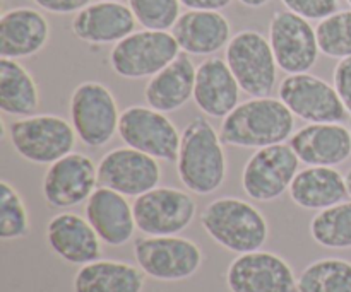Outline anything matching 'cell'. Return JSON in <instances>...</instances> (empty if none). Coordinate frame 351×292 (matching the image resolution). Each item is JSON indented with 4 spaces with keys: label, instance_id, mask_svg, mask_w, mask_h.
<instances>
[{
    "label": "cell",
    "instance_id": "cell-38",
    "mask_svg": "<svg viewBox=\"0 0 351 292\" xmlns=\"http://www.w3.org/2000/svg\"><path fill=\"white\" fill-rule=\"evenodd\" d=\"M345 180H346V188H348V195H350V198H351V168H350L348 173L345 174Z\"/></svg>",
    "mask_w": 351,
    "mask_h": 292
},
{
    "label": "cell",
    "instance_id": "cell-39",
    "mask_svg": "<svg viewBox=\"0 0 351 292\" xmlns=\"http://www.w3.org/2000/svg\"><path fill=\"white\" fill-rule=\"evenodd\" d=\"M113 2H122V0H113Z\"/></svg>",
    "mask_w": 351,
    "mask_h": 292
},
{
    "label": "cell",
    "instance_id": "cell-11",
    "mask_svg": "<svg viewBox=\"0 0 351 292\" xmlns=\"http://www.w3.org/2000/svg\"><path fill=\"white\" fill-rule=\"evenodd\" d=\"M278 68L290 74H304L317 64L321 48L312 23L288 9L276 10L267 33Z\"/></svg>",
    "mask_w": 351,
    "mask_h": 292
},
{
    "label": "cell",
    "instance_id": "cell-5",
    "mask_svg": "<svg viewBox=\"0 0 351 292\" xmlns=\"http://www.w3.org/2000/svg\"><path fill=\"white\" fill-rule=\"evenodd\" d=\"M120 115L115 96L101 82H81L72 91L69 116L75 135L86 147L99 149L112 142L119 133Z\"/></svg>",
    "mask_w": 351,
    "mask_h": 292
},
{
    "label": "cell",
    "instance_id": "cell-13",
    "mask_svg": "<svg viewBox=\"0 0 351 292\" xmlns=\"http://www.w3.org/2000/svg\"><path fill=\"white\" fill-rule=\"evenodd\" d=\"M137 229L146 236H175L185 231L197 214V204L189 191L156 187L134 200Z\"/></svg>",
    "mask_w": 351,
    "mask_h": 292
},
{
    "label": "cell",
    "instance_id": "cell-22",
    "mask_svg": "<svg viewBox=\"0 0 351 292\" xmlns=\"http://www.w3.org/2000/svg\"><path fill=\"white\" fill-rule=\"evenodd\" d=\"M84 214L105 245L112 248L127 245L134 238L137 224L134 207L125 195L98 187L84 205Z\"/></svg>",
    "mask_w": 351,
    "mask_h": 292
},
{
    "label": "cell",
    "instance_id": "cell-24",
    "mask_svg": "<svg viewBox=\"0 0 351 292\" xmlns=\"http://www.w3.org/2000/svg\"><path fill=\"white\" fill-rule=\"evenodd\" d=\"M197 67L191 55L182 51L170 65L147 81L144 88L146 105L161 113H171L184 108L194 98Z\"/></svg>",
    "mask_w": 351,
    "mask_h": 292
},
{
    "label": "cell",
    "instance_id": "cell-2",
    "mask_svg": "<svg viewBox=\"0 0 351 292\" xmlns=\"http://www.w3.org/2000/svg\"><path fill=\"white\" fill-rule=\"evenodd\" d=\"M295 132V116L280 98H250L221 120L219 137L228 147L263 149L285 144Z\"/></svg>",
    "mask_w": 351,
    "mask_h": 292
},
{
    "label": "cell",
    "instance_id": "cell-36",
    "mask_svg": "<svg viewBox=\"0 0 351 292\" xmlns=\"http://www.w3.org/2000/svg\"><path fill=\"white\" fill-rule=\"evenodd\" d=\"M187 10H223L233 3V0H180Z\"/></svg>",
    "mask_w": 351,
    "mask_h": 292
},
{
    "label": "cell",
    "instance_id": "cell-34",
    "mask_svg": "<svg viewBox=\"0 0 351 292\" xmlns=\"http://www.w3.org/2000/svg\"><path fill=\"white\" fill-rule=\"evenodd\" d=\"M332 85L338 91L346 111L351 116V57L341 58L332 72Z\"/></svg>",
    "mask_w": 351,
    "mask_h": 292
},
{
    "label": "cell",
    "instance_id": "cell-20",
    "mask_svg": "<svg viewBox=\"0 0 351 292\" xmlns=\"http://www.w3.org/2000/svg\"><path fill=\"white\" fill-rule=\"evenodd\" d=\"M48 40L50 23L41 10L14 7L0 17V58H31L45 50Z\"/></svg>",
    "mask_w": 351,
    "mask_h": 292
},
{
    "label": "cell",
    "instance_id": "cell-29",
    "mask_svg": "<svg viewBox=\"0 0 351 292\" xmlns=\"http://www.w3.org/2000/svg\"><path fill=\"white\" fill-rule=\"evenodd\" d=\"M298 292H351V262L321 258L308 263L297 279Z\"/></svg>",
    "mask_w": 351,
    "mask_h": 292
},
{
    "label": "cell",
    "instance_id": "cell-25",
    "mask_svg": "<svg viewBox=\"0 0 351 292\" xmlns=\"http://www.w3.org/2000/svg\"><path fill=\"white\" fill-rule=\"evenodd\" d=\"M288 194L297 207L315 212L341 204L350 197L345 176L331 166H307L298 171Z\"/></svg>",
    "mask_w": 351,
    "mask_h": 292
},
{
    "label": "cell",
    "instance_id": "cell-1",
    "mask_svg": "<svg viewBox=\"0 0 351 292\" xmlns=\"http://www.w3.org/2000/svg\"><path fill=\"white\" fill-rule=\"evenodd\" d=\"M228 173L225 144L208 116H195L182 130L177 174L187 191L211 195L223 187Z\"/></svg>",
    "mask_w": 351,
    "mask_h": 292
},
{
    "label": "cell",
    "instance_id": "cell-32",
    "mask_svg": "<svg viewBox=\"0 0 351 292\" xmlns=\"http://www.w3.org/2000/svg\"><path fill=\"white\" fill-rule=\"evenodd\" d=\"M144 29L171 31L180 17V0H127Z\"/></svg>",
    "mask_w": 351,
    "mask_h": 292
},
{
    "label": "cell",
    "instance_id": "cell-14",
    "mask_svg": "<svg viewBox=\"0 0 351 292\" xmlns=\"http://www.w3.org/2000/svg\"><path fill=\"white\" fill-rule=\"evenodd\" d=\"M98 188V166L89 156L71 152L51 163L41 181V194L51 209H71L88 202Z\"/></svg>",
    "mask_w": 351,
    "mask_h": 292
},
{
    "label": "cell",
    "instance_id": "cell-35",
    "mask_svg": "<svg viewBox=\"0 0 351 292\" xmlns=\"http://www.w3.org/2000/svg\"><path fill=\"white\" fill-rule=\"evenodd\" d=\"M33 2L45 12L67 16V14H77L93 0H33Z\"/></svg>",
    "mask_w": 351,
    "mask_h": 292
},
{
    "label": "cell",
    "instance_id": "cell-28",
    "mask_svg": "<svg viewBox=\"0 0 351 292\" xmlns=\"http://www.w3.org/2000/svg\"><path fill=\"white\" fill-rule=\"evenodd\" d=\"M311 236L322 248L351 250V200L319 211L311 221Z\"/></svg>",
    "mask_w": 351,
    "mask_h": 292
},
{
    "label": "cell",
    "instance_id": "cell-27",
    "mask_svg": "<svg viewBox=\"0 0 351 292\" xmlns=\"http://www.w3.org/2000/svg\"><path fill=\"white\" fill-rule=\"evenodd\" d=\"M41 96L31 72L12 58H0V109L12 118L36 115Z\"/></svg>",
    "mask_w": 351,
    "mask_h": 292
},
{
    "label": "cell",
    "instance_id": "cell-15",
    "mask_svg": "<svg viewBox=\"0 0 351 292\" xmlns=\"http://www.w3.org/2000/svg\"><path fill=\"white\" fill-rule=\"evenodd\" d=\"M160 161L129 146L110 150L98 163V187L125 197H141L160 187Z\"/></svg>",
    "mask_w": 351,
    "mask_h": 292
},
{
    "label": "cell",
    "instance_id": "cell-26",
    "mask_svg": "<svg viewBox=\"0 0 351 292\" xmlns=\"http://www.w3.org/2000/svg\"><path fill=\"white\" fill-rule=\"evenodd\" d=\"M146 274L130 263L96 260L75 272L74 292H143Z\"/></svg>",
    "mask_w": 351,
    "mask_h": 292
},
{
    "label": "cell",
    "instance_id": "cell-9",
    "mask_svg": "<svg viewBox=\"0 0 351 292\" xmlns=\"http://www.w3.org/2000/svg\"><path fill=\"white\" fill-rule=\"evenodd\" d=\"M278 98L295 118L307 123H345L350 118L335 85L311 72L287 75L278 85Z\"/></svg>",
    "mask_w": 351,
    "mask_h": 292
},
{
    "label": "cell",
    "instance_id": "cell-3",
    "mask_svg": "<svg viewBox=\"0 0 351 292\" xmlns=\"http://www.w3.org/2000/svg\"><path fill=\"white\" fill-rule=\"evenodd\" d=\"M201 226L213 241L237 255L257 252L269 238V224L263 212L237 197L213 200L202 211Z\"/></svg>",
    "mask_w": 351,
    "mask_h": 292
},
{
    "label": "cell",
    "instance_id": "cell-18",
    "mask_svg": "<svg viewBox=\"0 0 351 292\" xmlns=\"http://www.w3.org/2000/svg\"><path fill=\"white\" fill-rule=\"evenodd\" d=\"M300 163L338 166L351 156V130L345 123H307L288 140Z\"/></svg>",
    "mask_w": 351,
    "mask_h": 292
},
{
    "label": "cell",
    "instance_id": "cell-17",
    "mask_svg": "<svg viewBox=\"0 0 351 292\" xmlns=\"http://www.w3.org/2000/svg\"><path fill=\"white\" fill-rule=\"evenodd\" d=\"M136 27L137 19L129 3L113 0L91 2L71 21L72 34L88 44H117Z\"/></svg>",
    "mask_w": 351,
    "mask_h": 292
},
{
    "label": "cell",
    "instance_id": "cell-12",
    "mask_svg": "<svg viewBox=\"0 0 351 292\" xmlns=\"http://www.w3.org/2000/svg\"><path fill=\"white\" fill-rule=\"evenodd\" d=\"M300 159L290 144L256 149L242 171V188L256 202H273L283 197L298 174Z\"/></svg>",
    "mask_w": 351,
    "mask_h": 292
},
{
    "label": "cell",
    "instance_id": "cell-21",
    "mask_svg": "<svg viewBox=\"0 0 351 292\" xmlns=\"http://www.w3.org/2000/svg\"><path fill=\"white\" fill-rule=\"evenodd\" d=\"M47 243L51 252L71 265H86L101 258V239L82 215L60 212L47 224Z\"/></svg>",
    "mask_w": 351,
    "mask_h": 292
},
{
    "label": "cell",
    "instance_id": "cell-23",
    "mask_svg": "<svg viewBox=\"0 0 351 292\" xmlns=\"http://www.w3.org/2000/svg\"><path fill=\"white\" fill-rule=\"evenodd\" d=\"M240 85L225 58L208 57L197 65L194 103L209 118H225L240 105Z\"/></svg>",
    "mask_w": 351,
    "mask_h": 292
},
{
    "label": "cell",
    "instance_id": "cell-30",
    "mask_svg": "<svg viewBox=\"0 0 351 292\" xmlns=\"http://www.w3.org/2000/svg\"><path fill=\"white\" fill-rule=\"evenodd\" d=\"M31 231L29 212L23 197L7 180L0 181V238L3 241L26 238Z\"/></svg>",
    "mask_w": 351,
    "mask_h": 292
},
{
    "label": "cell",
    "instance_id": "cell-19",
    "mask_svg": "<svg viewBox=\"0 0 351 292\" xmlns=\"http://www.w3.org/2000/svg\"><path fill=\"white\" fill-rule=\"evenodd\" d=\"M171 33L184 53L215 57L232 40V24L221 10H185Z\"/></svg>",
    "mask_w": 351,
    "mask_h": 292
},
{
    "label": "cell",
    "instance_id": "cell-37",
    "mask_svg": "<svg viewBox=\"0 0 351 292\" xmlns=\"http://www.w3.org/2000/svg\"><path fill=\"white\" fill-rule=\"evenodd\" d=\"M242 5L249 7V9H261V7L267 5V3L271 2V0H239Z\"/></svg>",
    "mask_w": 351,
    "mask_h": 292
},
{
    "label": "cell",
    "instance_id": "cell-7",
    "mask_svg": "<svg viewBox=\"0 0 351 292\" xmlns=\"http://www.w3.org/2000/svg\"><path fill=\"white\" fill-rule=\"evenodd\" d=\"M225 60L242 92L250 98L271 96L278 81V64L269 40L256 29L233 34L225 48Z\"/></svg>",
    "mask_w": 351,
    "mask_h": 292
},
{
    "label": "cell",
    "instance_id": "cell-31",
    "mask_svg": "<svg viewBox=\"0 0 351 292\" xmlns=\"http://www.w3.org/2000/svg\"><path fill=\"white\" fill-rule=\"evenodd\" d=\"M321 53L329 58L351 57V9L338 10L315 26Z\"/></svg>",
    "mask_w": 351,
    "mask_h": 292
},
{
    "label": "cell",
    "instance_id": "cell-10",
    "mask_svg": "<svg viewBox=\"0 0 351 292\" xmlns=\"http://www.w3.org/2000/svg\"><path fill=\"white\" fill-rule=\"evenodd\" d=\"M119 137L132 149L165 163H177L182 133L167 116L151 106H129L120 115Z\"/></svg>",
    "mask_w": 351,
    "mask_h": 292
},
{
    "label": "cell",
    "instance_id": "cell-40",
    "mask_svg": "<svg viewBox=\"0 0 351 292\" xmlns=\"http://www.w3.org/2000/svg\"><path fill=\"white\" fill-rule=\"evenodd\" d=\"M346 2H348V3H350V7H351V0H346Z\"/></svg>",
    "mask_w": 351,
    "mask_h": 292
},
{
    "label": "cell",
    "instance_id": "cell-16",
    "mask_svg": "<svg viewBox=\"0 0 351 292\" xmlns=\"http://www.w3.org/2000/svg\"><path fill=\"white\" fill-rule=\"evenodd\" d=\"M297 279L283 256L263 250L242 253L226 270L230 292H298Z\"/></svg>",
    "mask_w": 351,
    "mask_h": 292
},
{
    "label": "cell",
    "instance_id": "cell-8",
    "mask_svg": "<svg viewBox=\"0 0 351 292\" xmlns=\"http://www.w3.org/2000/svg\"><path fill=\"white\" fill-rule=\"evenodd\" d=\"M137 267L161 282L191 279L202 265V250L182 236H144L134 243Z\"/></svg>",
    "mask_w": 351,
    "mask_h": 292
},
{
    "label": "cell",
    "instance_id": "cell-6",
    "mask_svg": "<svg viewBox=\"0 0 351 292\" xmlns=\"http://www.w3.org/2000/svg\"><path fill=\"white\" fill-rule=\"evenodd\" d=\"M180 53V47L171 31L143 27L113 44L108 62L119 77L137 81L156 75Z\"/></svg>",
    "mask_w": 351,
    "mask_h": 292
},
{
    "label": "cell",
    "instance_id": "cell-33",
    "mask_svg": "<svg viewBox=\"0 0 351 292\" xmlns=\"http://www.w3.org/2000/svg\"><path fill=\"white\" fill-rule=\"evenodd\" d=\"M285 9L308 21H322L339 10V0H281Z\"/></svg>",
    "mask_w": 351,
    "mask_h": 292
},
{
    "label": "cell",
    "instance_id": "cell-4",
    "mask_svg": "<svg viewBox=\"0 0 351 292\" xmlns=\"http://www.w3.org/2000/svg\"><path fill=\"white\" fill-rule=\"evenodd\" d=\"M10 147L19 157L40 166H50L60 157L74 152V127L58 115H31L14 118L3 129Z\"/></svg>",
    "mask_w": 351,
    "mask_h": 292
}]
</instances>
